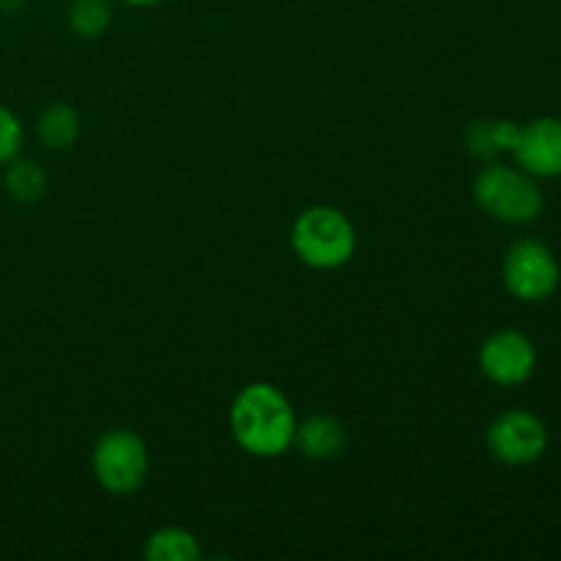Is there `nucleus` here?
<instances>
[{"label": "nucleus", "instance_id": "7", "mask_svg": "<svg viewBox=\"0 0 561 561\" xmlns=\"http://www.w3.org/2000/svg\"><path fill=\"white\" fill-rule=\"evenodd\" d=\"M477 365L482 376L496 387H520L537 370V345L520 329H499L482 340L477 351Z\"/></svg>", "mask_w": 561, "mask_h": 561}, {"label": "nucleus", "instance_id": "1", "mask_svg": "<svg viewBox=\"0 0 561 561\" xmlns=\"http://www.w3.org/2000/svg\"><path fill=\"white\" fill-rule=\"evenodd\" d=\"M228 422L236 444L247 455L272 460L294 447L299 416L283 389L268 381H252L230 403Z\"/></svg>", "mask_w": 561, "mask_h": 561}, {"label": "nucleus", "instance_id": "3", "mask_svg": "<svg viewBox=\"0 0 561 561\" xmlns=\"http://www.w3.org/2000/svg\"><path fill=\"white\" fill-rule=\"evenodd\" d=\"M474 201L488 217L504 225H531L546 211L540 184L518 164L488 162L474 179Z\"/></svg>", "mask_w": 561, "mask_h": 561}, {"label": "nucleus", "instance_id": "4", "mask_svg": "<svg viewBox=\"0 0 561 561\" xmlns=\"http://www.w3.org/2000/svg\"><path fill=\"white\" fill-rule=\"evenodd\" d=\"M148 469H151L148 444L131 427H113L93 444V480L110 496H131L140 491L148 480Z\"/></svg>", "mask_w": 561, "mask_h": 561}, {"label": "nucleus", "instance_id": "15", "mask_svg": "<svg viewBox=\"0 0 561 561\" xmlns=\"http://www.w3.org/2000/svg\"><path fill=\"white\" fill-rule=\"evenodd\" d=\"M22 142H25V126H22L20 115L0 104V168L20 157Z\"/></svg>", "mask_w": 561, "mask_h": 561}, {"label": "nucleus", "instance_id": "8", "mask_svg": "<svg viewBox=\"0 0 561 561\" xmlns=\"http://www.w3.org/2000/svg\"><path fill=\"white\" fill-rule=\"evenodd\" d=\"M510 157L520 170L540 179H561V118L540 115L520 124Z\"/></svg>", "mask_w": 561, "mask_h": 561}, {"label": "nucleus", "instance_id": "13", "mask_svg": "<svg viewBox=\"0 0 561 561\" xmlns=\"http://www.w3.org/2000/svg\"><path fill=\"white\" fill-rule=\"evenodd\" d=\"M47 173L36 159L14 157L5 164L3 186L9 192L11 201L16 203H36L47 195Z\"/></svg>", "mask_w": 561, "mask_h": 561}, {"label": "nucleus", "instance_id": "9", "mask_svg": "<svg viewBox=\"0 0 561 561\" xmlns=\"http://www.w3.org/2000/svg\"><path fill=\"white\" fill-rule=\"evenodd\" d=\"M348 444V433H345V425L332 414H318L305 416V420L296 422L294 433V447L299 449L305 458L310 460H334Z\"/></svg>", "mask_w": 561, "mask_h": 561}, {"label": "nucleus", "instance_id": "5", "mask_svg": "<svg viewBox=\"0 0 561 561\" xmlns=\"http://www.w3.org/2000/svg\"><path fill=\"white\" fill-rule=\"evenodd\" d=\"M504 288L524 305H540L557 294L561 266L557 252L540 239H520L507 250L502 261Z\"/></svg>", "mask_w": 561, "mask_h": 561}, {"label": "nucleus", "instance_id": "14", "mask_svg": "<svg viewBox=\"0 0 561 561\" xmlns=\"http://www.w3.org/2000/svg\"><path fill=\"white\" fill-rule=\"evenodd\" d=\"M113 22V3L110 0H71L69 27L80 38H99L107 33Z\"/></svg>", "mask_w": 561, "mask_h": 561}, {"label": "nucleus", "instance_id": "2", "mask_svg": "<svg viewBox=\"0 0 561 561\" xmlns=\"http://www.w3.org/2000/svg\"><path fill=\"white\" fill-rule=\"evenodd\" d=\"M290 250L318 272L343 268L356 252V228L345 211L327 203L307 206L290 225Z\"/></svg>", "mask_w": 561, "mask_h": 561}, {"label": "nucleus", "instance_id": "10", "mask_svg": "<svg viewBox=\"0 0 561 561\" xmlns=\"http://www.w3.org/2000/svg\"><path fill=\"white\" fill-rule=\"evenodd\" d=\"M518 121L510 118L471 121L469 129H466V146H469L471 157L485 159V162H496L502 153L513 151L515 140H518Z\"/></svg>", "mask_w": 561, "mask_h": 561}, {"label": "nucleus", "instance_id": "16", "mask_svg": "<svg viewBox=\"0 0 561 561\" xmlns=\"http://www.w3.org/2000/svg\"><path fill=\"white\" fill-rule=\"evenodd\" d=\"M121 3H126V5H135V9H151V5H159V3H164V0H121Z\"/></svg>", "mask_w": 561, "mask_h": 561}, {"label": "nucleus", "instance_id": "6", "mask_svg": "<svg viewBox=\"0 0 561 561\" xmlns=\"http://www.w3.org/2000/svg\"><path fill=\"white\" fill-rule=\"evenodd\" d=\"M548 425L526 409H510L488 425V453L504 466H531L546 455Z\"/></svg>", "mask_w": 561, "mask_h": 561}, {"label": "nucleus", "instance_id": "11", "mask_svg": "<svg viewBox=\"0 0 561 561\" xmlns=\"http://www.w3.org/2000/svg\"><path fill=\"white\" fill-rule=\"evenodd\" d=\"M36 137L49 151H69L80 137V115L71 104L53 102L36 118Z\"/></svg>", "mask_w": 561, "mask_h": 561}, {"label": "nucleus", "instance_id": "12", "mask_svg": "<svg viewBox=\"0 0 561 561\" xmlns=\"http://www.w3.org/2000/svg\"><path fill=\"white\" fill-rule=\"evenodd\" d=\"M151 561H197L203 557L201 540L184 526H162L146 537L142 548Z\"/></svg>", "mask_w": 561, "mask_h": 561}]
</instances>
